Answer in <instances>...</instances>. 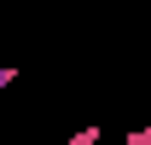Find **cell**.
Masks as SVG:
<instances>
[{
	"label": "cell",
	"mask_w": 151,
	"mask_h": 145,
	"mask_svg": "<svg viewBox=\"0 0 151 145\" xmlns=\"http://www.w3.org/2000/svg\"><path fill=\"white\" fill-rule=\"evenodd\" d=\"M99 134H105V128H76L70 139H58V145H99Z\"/></svg>",
	"instance_id": "6da1fadb"
},
{
	"label": "cell",
	"mask_w": 151,
	"mask_h": 145,
	"mask_svg": "<svg viewBox=\"0 0 151 145\" xmlns=\"http://www.w3.org/2000/svg\"><path fill=\"white\" fill-rule=\"evenodd\" d=\"M128 145H151V128H128Z\"/></svg>",
	"instance_id": "7a4b0ae2"
},
{
	"label": "cell",
	"mask_w": 151,
	"mask_h": 145,
	"mask_svg": "<svg viewBox=\"0 0 151 145\" xmlns=\"http://www.w3.org/2000/svg\"><path fill=\"white\" fill-rule=\"evenodd\" d=\"M12 81H18V70H12V64H0V87H12Z\"/></svg>",
	"instance_id": "3957f363"
}]
</instances>
